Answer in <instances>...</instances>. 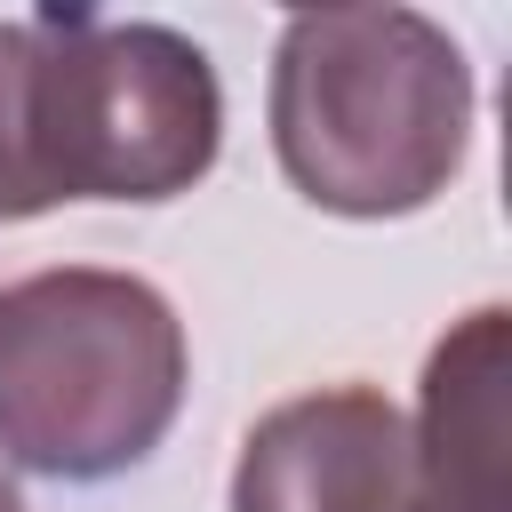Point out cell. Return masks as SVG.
Instances as JSON below:
<instances>
[{
	"label": "cell",
	"mask_w": 512,
	"mask_h": 512,
	"mask_svg": "<svg viewBox=\"0 0 512 512\" xmlns=\"http://www.w3.org/2000/svg\"><path fill=\"white\" fill-rule=\"evenodd\" d=\"M272 152L288 184L328 216L432 208L472 144V64L448 24L416 8H304L272 48Z\"/></svg>",
	"instance_id": "obj_1"
},
{
	"label": "cell",
	"mask_w": 512,
	"mask_h": 512,
	"mask_svg": "<svg viewBox=\"0 0 512 512\" xmlns=\"http://www.w3.org/2000/svg\"><path fill=\"white\" fill-rule=\"evenodd\" d=\"M192 392L176 304L104 264L0 288V456L40 480L136 472Z\"/></svg>",
	"instance_id": "obj_2"
},
{
	"label": "cell",
	"mask_w": 512,
	"mask_h": 512,
	"mask_svg": "<svg viewBox=\"0 0 512 512\" xmlns=\"http://www.w3.org/2000/svg\"><path fill=\"white\" fill-rule=\"evenodd\" d=\"M224 88L200 40L96 8L32 16V152L48 208L176 200L216 168Z\"/></svg>",
	"instance_id": "obj_3"
},
{
	"label": "cell",
	"mask_w": 512,
	"mask_h": 512,
	"mask_svg": "<svg viewBox=\"0 0 512 512\" xmlns=\"http://www.w3.org/2000/svg\"><path fill=\"white\" fill-rule=\"evenodd\" d=\"M232 512H416V440L376 384L264 408L232 464Z\"/></svg>",
	"instance_id": "obj_4"
},
{
	"label": "cell",
	"mask_w": 512,
	"mask_h": 512,
	"mask_svg": "<svg viewBox=\"0 0 512 512\" xmlns=\"http://www.w3.org/2000/svg\"><path fill=\"white\" fill-rule=\"evenodd\" d=\"M512 312L472 304L424 360L408 416L416 440V512H512Z\"/></svg>",
	"instance_id": "obj_5"
},
{
	"label": "cell",
	"mask_w": 512,
	"mask_h": 512,
	"mask_svg": "<svg viewBox=\"0 0 512 512\" xmlns=\"http://www.w3.org/2000/svg\"><path fill=\"white\" fill-rule=\"evenodd\" d=\"M48 216L32 152V16H0V224Z\"/></svg>",
	"instance_id": "obj_6"
},
{
	"label": "cell",
	"mask_w": 512,
	"mask_h": 512,
	"mask_svg": "<svg viewBox=\"0 0 512 512\" xmlns=\"http://www.w3.org/2000/svg\"><path fill=\"white\" fill-rule=\"evenodd\" d=\"M0 512H24V496H16V480L0 472Z\"/></svg>",
	"instance_id": "obj_7"
}]
</instances>
